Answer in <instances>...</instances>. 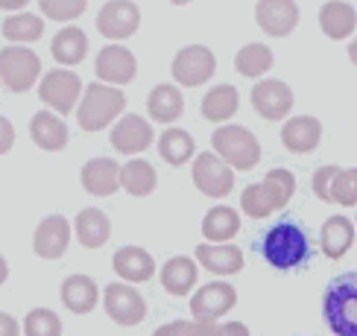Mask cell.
I'll return each mask as SVG.
<instances>
[{
    "label": "cell",
    "instance_id": "6da1fadb",
    "mask_svg": "<svg viewBox=\"0 0 357 336\" xmlns=\"http://www.w3.org/2000/svg\"><path fill=\"white\" fill-rule=\"evenodd\" d=\"M261 255L273 269L287 272L307 263L310 257V240L302 225L296 223H275L273 228H266L261 237Z\"/></svg>",
    "mask_w": 357,
    "mask_h": 336
},
{
    "label": "cell",
    "instance_id": "7a4b0ae2",
    "mask_svg": "<svg viewBox=\"0 0 357 336\" xmlns=\"http://www.w3.org/2000/svg\"><path fill=\"white\" fill-rule=\"evenodd\" d=\"M123 109H126L123 88L94 82L82 88V97L77 102V123L82 131H102L123 114Z\"/></svg>",
    "mask_w": 357,
    "mask_h": 336
},
{
    "label": "cell",
    "instance_id": "3957f363",
    "mask_svg": "<svg viewBox=\"0 0 357 336\" xmlns=\"http://www.w3.org/2000/svg\"><path fill=\"white\" fill-rule=\"evenodd\" d=\"M322 313L337 336H357V275H337L325 289Z\"/></svg>",
    "mask_w": 357,
    "mask_h": 336
},
{
    "label": "cell",
    "instance_id": "277c9868",
    "mask_svg": "<svg viewBox=\"0 0 357 336\" xmlns=\"http://www.w3.org/2000/svg\"><path fill=\"white\" fill-rule=\"evenodd\" d=\"M211 146H214V155L226 164L231 173H246L252 170L261 161V143L258 138L252 135L246 126H220L214 135H211Z\"/></svg>",
    "mask_w": 357,
    "mask_h": 336
},
{
    "label": "cell",
    "instance_id": "5b68a950",
    "mask_svg": "<svg viewBox=\"0 0 357 336\" xmlns=\"http://www.w3.org/2000/svg\"><path fill=\"white\" fill-rule=\"evenodd\" d=\"M41 79V58L29 47H3L0 50V82L12 94H26Z\"/></svg>",
    "mask_w": 357,
    "mask_h": 336
},
{
    "label": "cell",
    "instance_id": "8992f818",
    "mask_svg": "<svg viewBox=\"0 0 357 336\" xmlns=\"http://www.w3.org/2000/svg\"><path fill=\"white\" fill-rule=\"evenodd\" d=\"M82 97V79L73 70L53 67L38 79V99L59 114H70Z\"/></svg>",
    "mask_w": 357,
    "mask_h": 336
},
{
    "label": "cell",
    "instance_id": "52a82bcc",
    "mask_svg": "<svg viewBox=\"0 0 357 336\" xmlns=\"http://www.w3.org/2000/svg\"><path fill=\"white\" fill-rule=\"evenodd\" d=\"M217 73V56L205 44H188L173 58V79L185 88H199Z\"/></svg>",
    "mask_w": 357,
    "mask_h": 336
},
{
    "label": "cell",
    "instance_id": "ba28073f",
    "mask_svg": "<svg viewBox=\"0 0 357 336\" xmlns=\"http://www.w3.org/2000/svg\"><path fill=\"white\" fill-rule=\"evenodd\" d=\"M102 307L112 321H117L121 328H132V325H141L144 316H146V301L144 296L129 287V284H109L102 289Z\"/></svg>",
    "mask_w": 357,
    "mask_h": 336
},
{
    "label": "cell",
    "instance_id": "9c48e42d",
    "mask_svg": "<svg viewBox=\"0 0 357 336\" xmlns=\"http://www.w3.org/2000/svg\"><path fill=\"white\" fill-rule=\"evenodd\" d=\"M138 26H141V9L132 0H109L97 15L100 35L109 41H126L138 33Z\"/></svg>",
    "mask_w": 357,
    "mask_h": 336
},
{
    "label": "cell",
    "instance_id": "30bf717a",
    "mask_svg": "<svg viewBox=\"0 0 357 336\" xmlns=\"http://www.w3.org/2000/svg\"><path fill=\"white\" fill-rule=\"evenodd\" d=\"M190 175H193V184H197L199 193L211 196V199H226L234 187V173L222 164L214 152H202L193 158Z\"/></svg>",
    "mask_w": 357,
    "mask_h": 336
},
{
    "label": "cell",
    "instance_id": "8fae6325",
    "mask_svg": "<svg viewBox=\"0 0 357 336\" xmlns=\"http://www.w3.org/2000/svg\"><path fill=\"white\" fill-rule=\"evenodd\" d=\"M237 304V289L229 281H211L199 287L190 298V313L197 321H217Z\"/></svg>",
    "mask_w": 357,
    "mask_h": 336
},
{
    "label": "cell",
    "instance_id": "7c38bea8",
    "mask_svg": "<svg viewBox=\"0 0 357 336\" xmlns=\"http://www.w3.org/2000/svg\"><path fill=\"white\" fill-rule=\"evenodd\" d=\"M97 77L100 85H112V88H121L129 85L138 73V58L129 47L123 44H106L100 53H97Z\"/></svg>",
    "mask_w": 357,
    "mask_h": 336
},
{
    "label": "cell",
    "instance_id": "4fadbf2b",
    "mask_svg": "<svg viewBox=\"0 0 357 336\" xmlns=\"http://www.w3.org/2000/svg\"><path fill=\"white\" fill-rule=\"evenodd\" d=\"M252 109L270 123L281 120L293 111V88L281 79H261L252 88Z\"/></svg>",
    "mask_w": 357,
    "mask_h": 336
},
{
    "label": "cell",
    "instance_id": "5bb4252c",
    "mask_svg": "<svg viewBox=\"0 0 357 336\" xmlns=\"http://www.w3.org/2000/svg\"><path fill=\"white\" fill-rule=\"evenodd\" d=\"M153 138H155V131H153L150 120H144L141 114H123L121 120L114 123L112 135H109V143L121 155H138L144 150H150Z\"/></svg>",
    "mask_w": 357,
    "mask_h": 336
},
{
    "label": "cell",
    "instance_id": "9a60e30c",
    "mask_svg": "<svg viewBox=\"0 0 357 336\" xmlns=\"http://www.w3.org/2000/svg\"><path fill=\"white\" fill-rule=\"evenodd\" d=\"M70 246V223L62 214H53V216H44L36 234H33V248L36 255L44 260H59Z\"/></svg>",
    "mask_w": 357,
    "mask_h": 336
},
{
    "label": "cell",
    "instance_id": "2e32d148",
    "mask_svg": "<svg viewBox=\"0 0 357 336\" xmlns=\"http://www.w3.org/2000/svg\"><path fill=\"white\" fill-rule=\"evenodd\" d=\"M255 21L273 38L290 35L296 24H299V6L293 0H261L255 6Z\"/></svg>",
    "mask_w": 357,
    "mask_h": 336
},
{
    "label": "cell",
    "instance_id": "e0dca14e",
    "mask_svg": "<svg viewBox=\"0 0 357 336\" xmlns=\"http://www.w3.org/2000/svg\"><path fill=\"white\" fill-rule=\"evenodd\" d=\"M79 182L91 196L106 199L117 193V187H121V167H117L114 158H91V161H85Z\"/></svg>",
    "mask_w": 357,
    "mask_h": 336
},
{
    "label": "cell",
    "instance_id": "ac0fdd59",
    "mask_svg": "<svg viewBox=\"0 0 357 336\" xmlns=\"http://www.w3.org/2000/svg\"><path fill=\"white\" fill-rule=\"evenodd\" d=\"M112 266L129 287L132 284H146L155 275V257L141 246H123V248L114 252Z\"/></svg>",
    "mask_w": 357,
    "mask_h": 336
},
{
    "label": "cell",
    "instance_id": "d6986e66",
    "mask_svg": "<svg viewBox=\"0 0 357 336\" xmlns=\"http://www.w3.org/2000/svg\"><path fill=\"white\" fill-rule=\"evenodd\" d=\"M29 138H33V143L44 152H62L68 146L70 131L59 114L38 111V114H33V120H29Z\"/></svg>",
    "mask_w": 357,
    "mask_h": 336
},
{
    "label": "cell",
    "instance_id": "ffe728a7",
    "mask_svg": "<svg viewBox=\"0 0 357 336\" xmlns=\"http://www.w3.org/2000/svg\"><path fill=\"white\" fill-rule=\"evenodd\" d=\"M319 141H322V123L317 117L299 114V117H290V120L281 126V143H284V150H290L296 155L314 152Z\"/></svg>",
    "mask_w": 357,
    "mask_h": 336
},
{
    "label": "cell",
    "instance_id": "44dd1931",
    "mask_svg": "<svg viewBox=\"0 0 357 336\" xmlns=\"http://www.w3.org/2000/svg\"><path fill=\"white\" fill-rule=\"evenodd\" d=\"M197 263L205 266L211 275H237L243 269V252L229 243H202L197 246Z\"/></svg>",
    "mask_w": 357,
    "mask_h": 336
},
{
    "label": "cell",
    "instance_id": "7402d4cb",
    "mask_svg": "<svg viewBox=\"0 0 357 336\" xmlns=\"http://www.w3.org/2000/svg\"><path fill=\"white\" fill-rule=\"evenodd\" d=\"M158 278H161V287H165L170 296L182 298V296H188L193 287H197V281H199V266H197V260H193V257L176 255V257H170V260L165 263V266H161Z\"/></svg>",
    "mask_w": 357,
    "mask_h": 336
},
{
    "label": "cell",
    "instance_id": "603a6c76",
    "mask_svg": "<svg viewBox=\"0 0 357 336\" xmlns=\"http://www.w3.org/2000/svg\"><path fill=\"white\" fill-rule=\"evenodd\" d=\"M59 296H62V304L68 307L70 313L77 316H85L91 313L97 301H100V289L94 284L91 275H68L62 281V289H59Z\"/></svg>",
    "mask_w": 357,
    "mask_h": 336
},
{
    "label": "cell",
    "instance_id": "cb8c5ba5",
    "mask_svg": "<svg viewBox=\"0 0 357 336\" xmlns=\"http://www.w3.org/2000/svg\"><path fill=\"white\" fill-rule=\"evenodd\" d=\"M319 246H322L325 257L340 260L354 246V223L343 214L328 216L325 219V225L319 228Z\"/></svg>",
    "mask_w": 357,
    "mask_h": 336
},
{
    "label": "cell",
    "instance_id": "d4e9b609",
    "mask_svg": "<svg viewBox=\"0 0 357 336\" xmlns=\"http://www.w3.org/2000/svg\"><path fill=\"white\" fill-rule=\"evenodd\" d=\"M146 111H150L155 123H176L178 117L185 114V97L176 85L161 82L150 91V97H146Z\"/></svg>",
    "mask_w": 357,
    "mask_h": 336
},
{
    "label": "cell",
    "instance_id": "484cf974",
    "mask_svg": "<svg viewBox=\"0 0 357 336\" xmlns=\"http://www.w3.org/2000/svg\"><path fill=\"white\" fill-rule=\"evenodd\" d=\"M319 29L334 41L349 38L357 29V9L343 0H331V3H322L319 9Z\"/></svg>",
    "mask_w": 357,
    "mask_h": 336
},
{
    "label": "cell",
    "instance_id": "4316f807",
    "mask_svg": "<svg viewBox=\"0 0 357 336\" xmlns=\"http://www.w3.org/2000/svg\"><path fill=\"white\" fill-rule=\"evenodd\" d=\"M73 231L85 248H102L112 237V223L100 208H82L73 219Z\"/></svg>",
    "mask_w": 357,
    "mask_h": 336
},
{
    "label": "cell",
    "instance_id": "83f0119b",
    "mask_svg": "<svg viewBox=\"0 0 357 336\" xmlns=\"http://www.w3.org/2000/svg\"><path fill=\"white\" fill-rule=\"evenodd\" d=\"M50 53L59 65H65V70H70L88 56V35L79 26H62L50 41Z\"/></svg>",
    "mask_w": 357,
    "mask_h": 336
},
{
    "label": "cell",
    "instance_id": "f1b7e54d",
    "mask_svg": "<svg viewBox=\"0 0 357 336\" xmlns=\"http://www.w3.org/2000/svg\"><path fill=\"white\" fill-rule=\"evenodd\" d=\"M0 33L6 41H12V47H26L29 41H38L44 35V18L36 12H15L0 24Z\"/></svg>",
    "mask_w": 357,
    "mask_h": 336
},
{
    "label": "cell",
    "instance_id": "f546056e",
    "mask_svg": "<svg viewBox=\"0 0 357 336\" xmlns=\"http://www.w3.org/2000/svg\"><path fill=\"white\" fill-rule=\"evenodd\" d=\"M237 231H241V214L229 208V205H214V208L202 216L205 243H229V240H234Z\"/></svg>",
    "mask_w": 357,
    "mask_h": 336
},
{
    "label": "cell",
    "instance_id": "4dcf8cb0",
    "mask_svg": "<svg viewBox=\"0 0 357 336\" xmlns=\"http://www.w3.org/2000/svg\"><path fill=\"white\" fill-rule=\"evenodd\" d=\"M237 109H241V94H237V88L229 82L211 88V91L202 97V117L205 120L226 123L237 114Z\"/></svg>",
    "mask_w": 357,
    "mask_h": 336
},
{
    "label": "cell",
    "instance_id": "1f68e13d",
    "mask_svg": "<svg viewBox=\"0 0 357 336\" xmlns=\"http://www.w3.org/2000/svg\"><path fill=\"white\" fill-rule=\"evenodd\" d=\"M155 184H158V173H155V167L150 164V161L132 158L121 167V187L129 196H135V199L150 196L155 190Z\"/></svg>",
    "mask_w": 357,
    "mask_h": 336
},
{
    "label": "cell",
    "instance_id": "d6a6232c",
    "mask_svg": "<svg viewBox=\"0 0 357 336\" xmlns=\"http://www.w3.org/2000/svg\"><path fill=\"white\" fill-rule=\"evenodd\" d=\"M197 152V141L188 129H165V135H158V155L167 161L170 167H182Z\"/></svg>",
    "mask_w": 357,
    "mask_h": 336
},
{
    "label": "cell",
    "instance_id": "836d02e7",
    "mask_svg": "<svg viewBox=\"0 0 357 336\" xmlns=\"http://www.w3.org/2000/svg\"><path fill=\"white\" fill-rule=\"evenodd\" d=\"M258 184H261L264 196H266V202H270L273 211H281L296 193V175L290 170H284V167L270 170L264 175V182H258Z\"/></svg>",
    "mask_w": 357,
    "mask_h": 336
},
{
    "label": "cell",
    "instance_id": "e575fe53",
    "mask_svg": "<svg viewBox=\"0 0 357 336\" xmlns=\"http://www.w3.org/2000/svg\"><path fill=\"white\" fill-rule=\"evenodd\" d=\"M273 62H275V56L266 44H246V47H241L234 56L237 73H241V77H249V79L264 77V73L273 67Z\"/></svg>",
    "mask_w": 357,
    "mask_h": 336
},
{
    "label": "cell",
    "instance_id": "d590c367",
    "mask_svg": "<svg viewBox=\"0 0 357 336\" xmlns=\"http://www.w3.org/2000/svg\"><path fill=\"white\" fill-rule=\"evenodd\" d=\"M24 336H62V319L47 307H36L24 316Z\"/></svg>",
    "mask_w": 357,
    "mask_h": 336
},
{
    "label": "cell",
    "instance_id": "8d00e7d4",
    "mask_svg": "<svg viewBox=\"0 0 357 336\" xmlns=\"http://www.w3.org/2000/svg\"><path fill=\"white\" fill-rule=\"evenodd\" d=\"M331 202L343 205V208H354L357 205V170H340L331 184Z\"/></svg>",
    "mask_w": 357,
    "mask_h": 336
},
{
    "label": "cell",
    "instance_id": "74e56055",
    "mask_svg": "<svg viewBox=\"0 0 357 336\" xmlns=\"http://www.w3.org/2000/svg\"><path fill=\"white\" fill-rule=\"evenodd\" d=\"M41 15H47L50 21H73L79 18V15L85 12V0H41L38 3Z\"/></svg>",
    "mask_w": 357,
    "mask_h": 336
},
{
    "label": "cell",
    "instance_id": "f35d334b",
    "mask_svg": "<svg viewBox=\"0 0 357 336\" xmlns=\"http://www.w3.org/2000/svg\"><path fill=\"white\" fill-rule=\"evenodd\" d=\"M343 170V167H337V164H325L314 173V179H310V187H314V196L322 199V202H331V184L337 179V173Z\"/></svg>",
    "mask_w": 357,
    "mask_h": 336
},
{
    "label": "cell",
    "instance_id": "ab89813d",
    "mask_svg": "<svg viewBox=\"0 0 357 336\" xmlns=\"http://www.w3.org/2000/svg\"><path fill=\"white\" fill-rule=\"evenodd\" d=\"M12 146H15V126L9 117L0 114V155H6Z\"/></svg>",
    "mask_w": 357,
    "mask_h": 336
},
{
    "label": "cell",
    "instance_id": "60d3db41",
    "mask_svg": "<svg viewBox=\"0 0 357 336\" xmlns=\"http://www.w3.org/2000/svg\"><path fill=\"white\" fill-rule=\"evenodd\" d=\"M190 333V321L188 319H176V321H167V325L155 328L153 336H188Z\"/></svg>",
    "mask_w": 357,
    "mask_h": 336
},
{
    "label": "cell",
    "instance_id": "b9f144b4",
    "mask_svg": "<svg viewBox=\"0 0 357 336\" xmlns=\"http://www.w3.org/2000/svg\"><path fill=\"white\" fill-rule=\"evenodd\" d=\"M188 336H220V325L217 321H190Z\"/></svg>",
    "mask_w": 357,
    "mask_h": 336
},
{
    "label": "cell",
    "instance_id": "7bdbcfd3",
    "mask_svg": "<svg viewBox=\"0 0 357 336\" xmlns=\"http://www.w3.org/2000/svg\"><path fill=\"white\" fill-rule=\"evenodd\" d=\"M0 336H21L18 319L9 316V313H0Z\"/></svg>",
    "mask_w": 357,
    "mask_h": 336
},
{
    "label": "cell",
    "instance_id": "ee69618b",
    "mask_svg": "<svg viewBox=\"0 0 357 336\" xmlns=\"http://www.w3.org/2000/svg\"><path fill=\"white\" fill-rule=\"evenodd\" d=\"M220 336H252V333L243 321H226V325H220Z\"/></svg>",
    "mask_w": 357,
    "mask_h": 336
},
{
    "label": "cell",
    "instance_id": "f6af8a7d",
    "mask_svg": "<svg viewBox=\"0 0 357 336\" xmlns=\"http://www.w3.org/2000/svg\"><path fill=\"white\" fill-rule=\"evenodd\" d=\"M6 278H9V263H6V257L0 255V287L6 284Z\"/></svg>",
    "mask_w": 357,
    "mask_h": 336
},
{
    "label": "cell",
    "instance_id": "bcb514c9",
    "mask_svg": "<svg viewBox=\"0 0 357 336\" xmlns=\"http://www.w3.org/2000/svg\"><path fill=\"white\" fill-rule=\"evenodd\" d=\"M0 9H21L24 12V3H0Z\"/></svg>",
    "mask_w": 357,
    "mask_h": 336
}]
</instances>
